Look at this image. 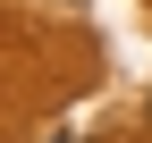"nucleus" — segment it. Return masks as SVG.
Returning a JSON list of instances; mask_svg holds the SVG:
<instances>
[]
</instances>
